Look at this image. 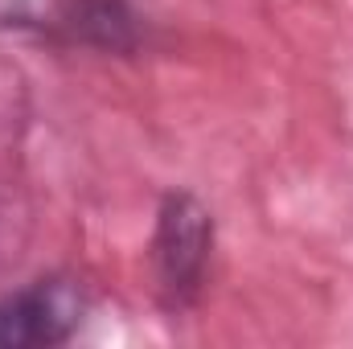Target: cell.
Listing matches in <instances>:
<instances>
[{"label":"cell","instance_id":"obj_2","mask_svg":"<svg viewBox=\"0 0 353 349\" xmlns=\"http://www.w3.org/2000/svg\"><path fill=\"white\" fill-rule=\"evenodd\" d=\"M87 321V288L66 275L50 271L17 292L0 296V349H54L66 346Z\"/></svg>","mask_w":353,"mask_h":349},{"label":"cell","instance_id":"obj_1","mask_svg":"<svg viewBox=\"0 0 353 349\" xmlns=\"http://www.w3.org/2000/svg\"><path fill=\"white\" fill-rule=\"evenodd\" d=\"M148 259H152L157 296L165 308L181 312L201 296L210 259H214V214L193 193L173 189L161 197Z\"/></svg>","mask_w":353,"mask_h":349}]
</instances>
